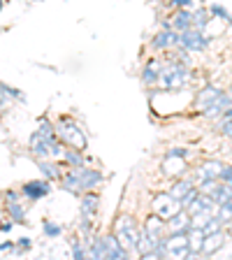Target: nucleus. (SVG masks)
<instances>
[{"instance_id": "nucleus-1", "label": "nucleus", "mask_w": 232, "mask_h": 260, "mask_svg": "<svg viewBox=\"0 0 232 260\" xmlns=\"http://www.w3.org/2000/svg\"><path fill=\"white\" fill-rule=\"evenodd\" d=\"M103 181V174L95 172V170H88L84 165H77L70 172L63 177V188H68L70 193H84V190L93 188Z\"/></svg>"}, {"instance_id": "nucleus-2", "label": "nucleus", "mask_w": 232, "mask_h": 260, "mask_svg": "<svg viewBox=\"0 0 232 260\" xmlns=\"http://www.w3.org/2000/svg\"><path fill=\"white\" fill-rule=\"evenodd\" d=\"M56 137H58L63 144H68L70 149H77V151H84L88 146V140L84 135V130L75 123V121H60L58 128H56Z\"/></svg>"}, {"instance_id": "nucleus-3", "label": "nucleus", "mask_w": 232, "mask_h": 260, "mask_svg": "<svg viewBox=\"0 0 232 260\" xmlns=\"http://www.w3.org/2000/svg\"><path fill=\"white\" fill-rule=\"evenodd\" d=\"M140 228L130 216H121L119 223H116V239L121 242L125 251H137V244H140Z\"/></svg>"}, {"instance_id": "nucleus-4", "label": "nucleus", "mask_w": 232, "mask_h": 260, "mask_svg": "<svg viewBox=\"0 0 232 260\" xmlns=\"http://www.w3.org/2000/svg\"><path fill=\"white\" fill-rule=\"evenodd\" d=\"M153 211H156L158 218L168 221L177 211H181V202H179L172 193H158L156 198H153Z\"/></svg>"}, {"instance_id": "nucleus-5", "label": "nucleus", "mask_w": 232, "mask_h": 260, "mask_svg": "<svg viewBox=\"0 0 232 260\" xmlns=\"http://www.w3.org/2000/svg\"><path fill=\"white\" fill-rule=\"evenodd\" d=\"M188 81V72H186L184 65L179 63H172L168 65V68H162L160 72V84L165 88H170V91H174V88H181Z\"/></svg>"}, {"instance_id": "nucleus-6", "label": "nucleus", "mask_w": 232, "mask_h": 260, "mask_svg": "<svg viewBox=\"0 0 232 260\" xmlns=\"http://www.w3.org/2000/svg\"><path fill=\"white\" fill-rule=\"evenodd\" d=\"M162 246H165V255L168 258H188L190 255L186 233H174L170 239H162Z\"/></svg>"}, {"instance_id": "nucleus-7", "label": "nucleus", "mask_w": 232, "mask_h": 260, "mask_svg": "<svg viewBox=\"0 0 232 260\" xmlns=\"http://www.w3.org/2000/svg\"><path fill=\"white\" fill-rule=\"evenodd\" d=\"M179 40H181V47H186L188 51H195V54L205 51V47H207L205 35H202V30H197V28H186V30H181Z\"/></svg>"}, {"instance_id": "nucleus-8", "label": "nucleus", "mask_w": 232, "mask_h": 260, "mask_svg": "<svg viewBox=\"0 0 232 260\" xmlns=\"http://www.w3.org/2000/svg\"><path fill=\"white\" fill-rule=\"evenodd\" d=\"M54 140H56V135L54 137H44V135H40V133H32L30 151L38 158H51V142Z\"/></svg>"}, {"instance_id": "nucleus-9", "label": "nucleus", "mask_w": 232, "mask_h": 260, "mask_svg": "<svg viewBox=\"0 0 232 260\" xmlns=\"http://www.w3.org/2000/svg\"><path fill=\"white\" fill-rule=\"evenodd\" d=\"M223 244H225V235L221 233V230H214V233H207L205 239H202V253L207 255H214L216 251L223 249Z\"/></svg>"}, {"instance_id": "nucleus-10", "label": "nucleus", "mask_w": 232, "mask_h": 260, "mask_svg": "<svg viewBox=\"0 0 232 260\" xmlns=\"http://www.w3.org/2000/svg\"><path fill=\"white\" fill-rule=\"evenodd\" d=\"M223 162H218V160H209V162H205V165H200L197 168V172H195V179H197V184H202V181H207V179H218L221 177V172H223ZM193 179V181H195Z\"/></svg>"}, {"instance_id": "nucleus-11", "label": "nucleus", "mask_w": 232, "mask_h": 260, "mask_svg": "<svg viewBox=\"0 0 232 260\" xmlns=\"http://www.w3.org/2000/svg\"><path fill=\"white\" fill-rule=\"evenodd\" d=\"M103 244H105V258H112V260H121L128 255V251L121 246V242L114 235L109 237H103Z\"/></svg>"}, {"instance_id": "nucleus-12", "label": "nucleus", "mask_w": 232, "mask_h": 260, "mask_svg": "<svg viewBox=\"0 0 232 260\" xmlns=\"http://www.w3.org/2000/svg\"><path fill=\"white\" fill-rule=\"evenodd\" d=\"M162 172L168 177H174V174H184L186 172V162H184V156H177V153H170L165 165H162Z\"/></svg>"}, {"instance_id": "nucleus-13", "label": "nucleus", "mask_w": 232, "mask_h": 260, "mask_svg": "<svg viewBox=\"0 0 232 260\" xmlns=\"http://www.w3.org/2000/svg\"><path fill=\"white\" fill-rule=\"evenodd\" d=\"M23 193L30 198V200H40L44 195H49V179L47 181H28L23 186Z\"/></svg>"}, {"instance_id": "nucleus-14", "label": "nucleus", "mask_w": 232, "mask_h": 260, "mask_svg": "<svg viewBox=\"0 0 232 260\" xmlns=\"http://www.w3.org/2000/svg\"><path fill=\"white\" fill-rule=\"evenodd\" d=\"M170 228H172V233H188V228H190V216H188V211H177L172 218H168Z\"/></svg>"}, {"instance_id": "nucleus-15", "label": "nucleus", "mask_w": 232, "mask_h": 260, "mask_svg": "<svg viewBox=\"0 0 232 260\" xmlns=\"http://www.w3.org/2000/svg\"><path fill=\"white\" fill-rule=\"evenodd\" d=\"M221 93H223L221 88H216V86H207L205 91L197 93V98H195V105H197L200 109H207L211 103H214V100H216L218 95H221Z\"/></svg>"}, {"instance_id": "nucleus-16", "label": "nucleus", "mask_w": 232, "mask_h": 260, "mask_svg": "<svg viewBox=\"0 0 232 260\" xmlns=\"http://www.w3.org/2000/svg\"><path fill=\"white\" fill-rule=\"evenodd\" d=\"M172 44H181L177 30H162V32H158L156 38H153V47H158V49L172 47Z\"/></svg>"}, {"instance_id": "nucleus-17", "label": "nucleus", "mask_w": 232, "mask_h": 260, "mask_svg": "<svg viewBox=\"0 0 232 260\" xmlns=\"http://www.w3.org/2000/svg\"><path fill=\"white\" fill-rule=\"evenodd\" d=\"M188 246H190V253H200L202 249V239H205V233L197 230V228H188Z\"/></svg>"}, {"instance_id": "nucleus-18", "label": "nucleus", "mask_w": 232, "mask_h": 260, "mask_svg": "<svg viewBox=\"0 0 232 260\" xmlns=\"http://www.w3.org/2000/svg\"><path fill=\"white\" fill-rule=\"evenodd\" d=\"M97 195H84V200H81V214H84V218H91L95 216L97 211Z\"/></svg>"}, {"instance_id": "nucleus-19", "label": "nucleus", "mask_w": 232, "mask_h": 260, "mask_svg": "<svg viewBox=\"0 0 232 260\" xmlns=\"http://www.w3.org/2000/svg\"><path fill=\"white\" fill-rule=\"evenodd\" d=\"M172 26H174V30H179V32L186 30V28H190V12L179 10L172 19Z\"/></svg>"}, {"instance_id": "nucleus-20", "label": "nucleus", "mask_w": 232, "mask_h": 260, "mask_svg": "<svg viewBox=\"0 0 232 260\" xmlns=\"http://www.w3.org/2000/svg\"><path fill=\"white\" fill-rule=\"evenodd\" d=\"M193 184H195L193 179H181V181H177V184L172 186V190H170V193H172L177 200H181V198H184V195L193 188Z\"/></svg>"}, {"instance_id": "nucleus-21", "label": "nucleus", "mask_w": 232, "mask_h": 260, "mask_svg": "<svg viewBox=\"0 0 232 260\" xmlns=\"http://www.w3.org/2000/svg\"><path fill=\"white\" fill-rule=\"evenodd\" d=\"M40 170H42V174L51 181V179H60V170L56 168L54 162H49L47 158H40Z\"/></svg>"}, {"instance_id": "nucleus-22", "label": "nucleus", "mask_w": 232, "mask_h": 260, "mask_svg": "<svg viewBox=\"0 0 232 260\" xmlns=\"http://www.w3.org/2000/svg\"><path fill=\"white\" fill-rule=\"evenodd\" d=\"M7 209H10V218L16 223H23V218H26V214H23V207L19 205L16 200H10L7 202Z\"/></svg>"}, {"instance_id": "nucleus-23", "label": "nucleus", "mask_w": 232, "mask_h": 260, "mask_svg": "<svg viewBox=\"0 0 232 260\" xmlns=\"http://www.w3.org/2000/svg\"><path fill=\"white\" fill-rule=\"evenodd\" d=\"M207 21H209V16H207V12L197 10L190 14V28H197V30H202V28L207 26Z\"/></svg>"}, {"instance_id": "nucleus-24", "label": "nucleus", "mask_w": 232, "mask_h": 260, "mask_svg": "<svg viewBox=\"0 0 232 260\" xmlns=\"http://www.w3.org/2000/svg\"><path fill=\"white\" fill-rule=\"evenodd\" d=\"M218 207V211H216V218L221 223H227V221H232V205H216Z\"/></svg>"}, {"instance_id": "nucleus-25", "label": "nucleus", "mask_w": 232, "mask_h": 260, "mask_svg": "<svg viewBox=\"0 0 232 260\" xmlns=\"http://www.w3.org/2000/svg\"><path fill=\"white\" fill-rule=\"evenodd\" d=\"M63 158H65V162H70L72 168H77V165H84V158L77 153V149H72V151H63Z\"/></svg>"}, {"instance_id": "nucleus-26", "label": "nucleus", "mask_w": 232, "mask_h": 260, "mask_svg": "<svg viewBox=\"0 0 232 260\" xmlns=\"http://www.w3.org/2000/svg\"><path fill=\"white\" fill-rule=\"evenodd\" d=\"M88 253H91L93 258H105V244H103V237L93 242V246H91V251H88Z\"/></svg>"}, {"instance_id": "nucleus-27", "label": "nucleus", "mask_w": 232, "mask_h": 260, "mask_svg": "<svg viewBox=\"0 0 232 260\" xmlns=\"http://www.w3.org/2000/svg\"><path fill=\"white\" fill-rule=\"evenodd\" d=\"M158 75H160V72H156V65H149V68L144 70V81H146V84L158 81Z\"/></svg>"}, {"instance_id": "nucleus-28", "label": "nucleus", "mask_w": 232, "mask_h": 260, "mask_svg": "<svg viewBox=\"0 0 232 260\" xmlns=\"http://www.w3.org/2000/svg\"><path fill=\"white\" fill-rule=\"evenodd\" d=\"M72 253H75V258H86V255H88V249H86V246H81V244L79 242H75V246H72Z\"/></svg>"}, {"instance_id": "nucleus-29", "label": "nucleus", "mask_w": 232, "mask_h": 260, "mask_svg": "<svg viewBox=\"0 0 232 260\" xmlns=\"http://www.w3.org/2000/svg\"><path fill=\"white\" fill-rule=\"evenodd\" d=\"M211 14H218V16H223V19H225V21H232L230 12H227L225 7H221V5H214V7H211Z\"/></svg>"}, {"instance_id": "nucleus-30", "label": "nucleus", "mask_w": 232, "mask_h": 260, "mask_svg": "<svg viewBox=\"0 0 232 260\" xmlns=\"http://www.w3.org/2000/svg\"><path fill=\"white\" fill-rule=\"evenodd\" d=\"M44 233H47L49 237H58V235H60V228L54 225V223H44Z\"/></svg>"}, {"instance_id": "nucleus-31", "label": "nucleus", "mask_w": 232, "mask_h": 260, "mask_svg": "<svg viewBox=\"0 0 232 260\" xmlns=\"http://www.w3.org/2000/svg\"><path fill=\"white\" fill-rule=\"evenodd\" d=\"M0 88H3V93H5V95H14L16 100H23V95H21L19 91H16V88H10V86H5V84H3Z\"/></svg>"}, {"instance_id": "nucleus-32", "label": "nucleus", "mask_w": 232, "mask_h": 260, "mask_svg": "<svg viewBox=\"0 0 232 260\" xmlns=\"http://www.w3.org/2000/svg\"><path fill=\"white\" fill-rule=\"evenodd\" d=\"M223 135L232 137V119H225V123H223Z\"/></svg>"}, {"instance_id": "nucleus-33", "label": "nucleus", "mask_w": 232, "mask_h": 260, "mask_svg": "<svg viewBox=\"0 0 232 260\" xmlns=\"http://www.w3.org/2000/svg\"><path fill=\"white\" fill-rule=\"evenodd\" d=\"M19 246H21V249H30V239H28V237H21Z\"/></svg>"}, {"instance_id": "nucleus-34", "label": "nucleus", "mask_w": 232, "mask_h": 260, "mask_svg": "<svg viewBox=\"0 0 232 260\" xmlns=\"http://www.w3.org/2000/svg\"><path fill=\"white\" fill-rule=\"evenodd\" d=\"M172 3H174L177 7H186V5H190L193 0H172Z\"/></svg>"}, {"instance_id": "nucleus-35", "label": "nucleus", "mask_w": 232, "mask_h": 260, "mask_svg": "<svg viewBox=\"0 0 232 260\" xmlns=\"http://www.w3.org/2000/svg\"><path fill=\"white\" fill-rule=\"evenodd\" d=\"M12 246H14L12 242H3V244H0V251H7V249H12Z\"/></svg>"}, {"instance_id": "nucleus-36", "label": "nucleus", "mask_w": 232, "mask_h": 260, "mask_svg": "<svg viewBox=\"0 0 232 260\" xmlns=\"http://www.w3.org/2000/svg\"><path fill=\"white\" fill-rule=\"evenodd\" d=\"M223 114H225V119H232V107H230V109H225Z\"/></svg>"}, {"instance_id": "nucleus-37", "label": "nucleus", "mask_w": 232, "mask_h": 260, "mask_svg": "<svg viewBox=\"0 0 232 260\" xmlns=\"http://www.w3.org/2000/svg\"><path fill=\"white\" fill-rule=\"evenodd\" d=\"M0 107H5V98H3V93H0Z\"/></svg>"}, {"instance_id": "nucleus-38", "label": "nucleus", "mask_w": 232, "mask_h": 260, "mask_svg": "<svg viewBox=\"0 0 232 260\" xmlns=\"http://www.w3.org/2000/svg\"><path fill=\"white\" fill-rule=\"evenodd\" d=\"M0 12H3V0H0Z\"/></svg>"}]
</instances>
